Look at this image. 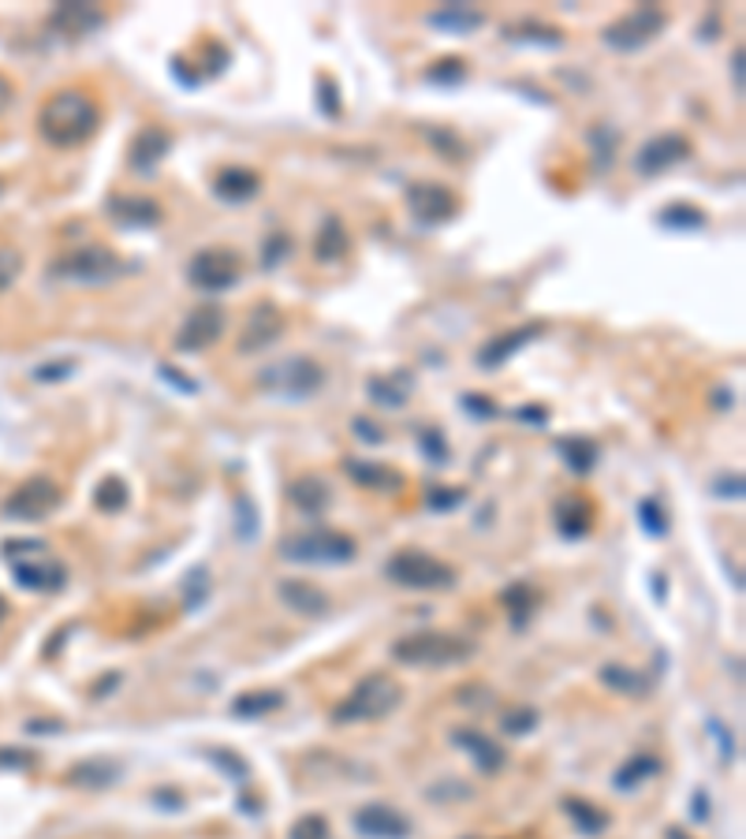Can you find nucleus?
I'll use <instances>...</instances> for the list:
<instances>
[{
  "instance_id": "59",
  "label": "nucleus",
  "mask_w": 746,
  "mask_h": 839,
  "mask_svg": "<svg viewBox=\"0 0 746 839\" xmlns=\"http://www.w3.org/2000/svg\"><path fill=\"white\" fill-rule=\"evenodd\" d=\"M4 620H8V601L0 597V623H4Z\"/></svg>"
},
{
  "instance_id": "44",
  "label": "nucleus",
  "mask_w": 746,
  "mask_h": 839,
  "mask_svg": "<svg viewBox=\"0 0 746 839\" xmlns=\"http://www.w3.org/2000/svg\"><path fill=\"white\" fill-rule=\"evenodd\" d=\"M288 839H333V832H329V820L321 814H307V817H299L291 825Z\"/></svg>"
},
{
  "instance_id": "31",
  "label": "nucleus",
  "mask_w": 746,
  "mask_h": 839,
  "mask_svg": "<svg viewBox=\"0 0 746 839\" xmlns=\"http://www.w3.org/2000/svg\"><path fill=\"white\" fill-rule=\"evenodd\" d=\"M344 254H347V228L344 220L329 214L321 220V232L314 239V257L318 262H340Z\"/></svg>"
},
{
  "instance_id": "60",
  "label": "nucleus",
  "mask_w": 746,
  "mask_h": 839,
  "mask_svg": "<svg viewBox=\"0 0 746 839\" xmlns=\"http://www.w3.org/2000/svg\"><path fill=\"white\" fill-rule=\"evenodd\" d=\"M0 195H4V183H0Z\"/></svg>"
},
{
  "instance_id": "10",
  "label": "nucleus",
  "mask_w": 746,
  "mask_h": 839,
  "mask_svg": "<svg viewBox=\"0 0 746 839\" xmlns=\"http://www.w3.org/2000/svg\"><path fill=\"white\" fill-rule=\"evenodd\" d=\"M239 276H243V262H239L236 251H225V246H206L187 262V280L209 295L236 288Z\"/></svg>"
},
{
  "instance_id": "36",
  "label": "nucleus",
  "mask_w": 746,
  "mask_h": 839,
  "mask_svg": "<svg viewBox=\"0 0 746 839\" xmlns=\"http://www.w3.org/2000/svg\"><path fill=\"white\" fill-rule=\"evenodd\" d=\"M661 225L672 228V232H702V228L709 225V217H705V209L687 206V202H676V206L661 209Z\"/></svg>"
},
{
  "instance_id": "22",
  "label": "nucleus",
  "mask_w": 746,
  "mask_h": 839,
  "mask_svg": "<svg viewBox=\"0 0 746 839\" xmlns=\"http://www.w3.org/2000/svg\"><path fill=\"white\" fill-rule=\"evenodd\" d=\"M169 150H172V135L164 131V127H153V124L142 127L131 142V169L146 176V172H153L164 157H169Z\"/></svg>"
},
{
  "instance_id": "18",
  "label": "nucleus",
  "mask_w": 746,
  "mask_h": 839,
  "mask_svg": "<svg viewBox=\"0 0 746 839\" xmlns=\"http://www.w3.org/2000/svg\"><path fill=\"white\" fill-rule=\"evenodd\" d=\"M108 217L124 228H158L164 220V206L146 195H113L108 198Z\"/></svg>"
},
{
  "instance_id": "39",
  "label": "nucleus",
  "mask_w": 746,
  "mask_h": 839,
  "mask_svg": "<svg viewBox=\"0 0 746 839\" xmlns=\"http://www.w3.org/2000/svg\"><path fill=\"white\" fill-rule=\"evenodd\" d=\"M426 138L445 161H463L467 157V142L456 131H448V127H426Z\"/></svg>"
},
{
  "instance_id": "38",
  "label": "nucleus",
  "mask_w": 746,
  "mask_h": 839,
  "mask_svg": "<svg viewBox=\"0 0 746 839\" xmlns=\"http://www.w3.org/2000/svg\"><path fill=\"white\" fill-rule=\"evenodd\" d=\"M467 76H471V68H467L463 57H445L426 71V82H433V87H459V82H467Z\"/></svg>"
},
{
  "instance_id": "19",
  "label": "nucleus",
  "mask_w": 746,
  "mask_h": 839,
  "mask_svg": "<svg viewBox=\"0 0 746 839\" xmlns=\"http://www.w3.org/2000/svg\"><path fill=\"white\" fill-rule=\"evenodd\" d=\"M452 743L459 746V750L471 758L482 772H501L504 769V758L508 754L501 750V743H493V735L478 732V727H456L452 732Z\"/></svg>"
},
{
  "instance_id": "25",
  "label": "nucleus",
  "mask_w": 746,
  "mask_h": 839,
  "mask_svg": "<svg viewBox=\"0 0 746 839\" xmlns=\"http://www.w3.org/2000/svg\"><path fill=\"white\" fill-rule=\"evenodd\" d=\"M288 501L302 515H321L329 504H333V489H329L325 478L307 474V478H295V482L288 485Z\"/></svg>"
},
{
  "instance_id": "29",
  "label": "nucleus",
  "mask_w": 746,
  "mask_h": 839,
  "mask_svg": "<svg viewBox=\"0 0 746 839\" xmlns=\"http://www.w3.org/2000/svg\"><path fill=\"white\" fill-rule=\"evenodd\" d=\"M504 38L515 45H541V49H560L564 45V31L538 20H523V23H508L504 26Z\"/></svg>"
},
{
  "instance_id": "42",
  "label": "nucleus",
  "mask_w": 746,
  "mask_h": 839,
  "mask_svg": "<svg viewBox=\"0 0 746 839\" xmlns=\"http://www.w3.org/2000/svg\"><path fill=\"white\" fill-rule=\"evenodd\" d=\"M639 522H642V530H646L650 538H665L668 533V515L661 512L657 501H642L639 504Z\"/></svg>"
},
{
  "instance_id": "13",
  "label": "nucleus",
  "mask_w": 746,
  "mask_h": 839,
  "mask_svg": "<svg viewBox=\"0 0 746 839\" xmlns=\"http://www.w3.org/2000/svg\"><path fill=\"white\" fill-rule=\"evenodd\" d=\"M225 336V310L217 302H202L183 318V325L176 332V352H187V355H198L206 347H214L217 340Z\"/></svg>"
},
{
  "instance_id": "14",
  "label": "nucleus",
  "mask_w": 746,
  "mask_h": 839,
  "mask_svg": "<svg viewBox=\"0 0 746 839\" xmlns=\"http://www.w3.org/2000/svg\"><path fill=\"white\" fill-rule=\"evenodd\" d=\"M541 321H533V325H519V329H508V332H496L493 340H485L482 347H478V355H474V363H478V370H501V366H508L515 355L523 352L527 344H533V340L541 336Z\"/></svg>"
},
{
  "instance_id": "46",
  "label": "nucleus",
  "mask_w": 746,
  "mask_h": 839,
  "mask_svg": "<svg viewBox=\"0 0 746 839\" xmlns=\"http://www.w3.org/2000/svg\"><path fill=\"white\" fill-rule=\"evenodd\" d=\"M291 254V239L288 235H280V232H273L269 239H265V251H262V265L265 269H273L276 262H284V257Z\"/></svg>"
},
{
  "instance_id": "21",
  "label": "nucleus",
  "mask_w": 746,
  "mask_h": 839,
  "mask_svg": "<svg viewBox=\"0 0 746 839\" xmlns=\"http://www.w3.org/2000/svg\"><path fill=\"white\" fill-rule=\"evenodd\" d=\"M257 191H262V176L251 169H239V164L220 169L214 176V195L220 202H228V206H243V202L257 198Z\"/></svg>"
},
{
  "instance_id": "8",
  "label": "nucleus",
  "mask_w": 746,
  "mask_h": 839,
  "mask_svg": "<svg viewBox=\"0 0 746 839\" xmlns=\"http://www.w3.org/2000/svg\"><path fill=\"white\" fill-rule=\"evenodd\" d=\"M4 556L12 560V578L23 589H42V594H57V589L68 583V567L60 560L49 556V549L42 541H15V545L4 549Z\"/></svg>"
},
{
  "instance_id": "27",
  "label": "nucleus",
  "mask_w": 746,
  "mask_h": 839,
  "mask_svg": "<svg viewBox=\"0 0 746 839\" xmlns=\"http://www.w3.org/2000/svg\"><path fill=\"white\" fill-rule=\"evenodd\" d=\"M411 389H414V377L403 370L366 381V395H370L374 403H381V407H403V403L411 400Z\"/></svg>"
},
{
  "instance_id": "56",
  "label": "nucleus",
  "mask_w": 746,
  "mask_h": 839,
  "mask_svg": "<svg viewBox=\"0 0 746 839\" xmlns=\"http://www.w3.org/2000/svg\"><path fill=\"white\" fill-rule=\"evenodd\" d=\"M732 82H735V94H743V49L732 53Z\"/></svg>"
},
{
  "instance_id": "1",
  "label": "nucleus",
  "mask_w": 746,
  "mask_h": 839,
  "mask_svg": "<svg viewBox=\"0 0 746 839\" xmlns=\"http://www.w3.org/2000/svg\"><path fill=\"white\" fill-rule=\"evenodd\" d=\"M101 127V105L87 90H57L53 97H45V105L38 108V135L57 150H71L82 146L97 135Z\"/></svg>"
},
{
  "instance_id": "30",
  "label": "nucleus",
  "mask_w": 746,
  "mask_h": 839,
  "mask_svg": "<svg viewBox=\"0 0 746 839\" xmlns=\"http://www.w3.org/2000/svg\"><path fill=\"white\" fill-rule=\"evenodd\" d=\"M276 709H284L280 690H246V694H239L232 702V716H239V721H262V716L276 713Z\"/></svg>"
},
{
  "instance_id": "52",
  "label": "nucleus",
  "mask_w": 746,
  "mask_h": 839,
  "mask_svg": "<svg viewBox=\"0 0 746 839\" xmlns=\"http://www.w3.org/2000/svg\"><path fill=\"white\" fill-rule=\"evenodd\" d=\"M515 418L527 422V426H546V422H549V411H546V407H519V411H515Z\"/></svg>"
},
{
  "instance_id": "11",
  "label": "nucleus",
  "mask_w": 746,
  "mask_h": 839,
  "mask_svg": "<svg viewBox=\"0 0 746 839\" xmlns=\"http://www.w3.org/2000/svg\"><path fill=\"white\" fill-rule=\"evenodd\" d=\"M64 493L53 478H26V482L15 489L12 496L4 501V515L15 522H38V519H49L53 512L60 508Z\"/></svg>"
},
{
  "instance_id": "17",
  "label": "nucleus",
  "mask_w": 746,
  "mask_h": 839,
  "mask_svg": "<svg viewBox=\"0 0 746 839\" xmlns=\"http://www.w3.org/2000/svg\"><path fill=\"white\" fill-rule=\"evenodd\" d=\"M284 332V313L273 307V302H257L254 313L246 318L243 332H239V352L251 355V352H265L269 344H276Z\"/></svg>"
},
{
  "instance_id": "6",
  "label": "nucleus",
  "mask_w": 746,
  "mask_h": 839,
  "mask_svg": "<svg viewBox=\"0 0 746 839\" xmlns=\"http://www.w3.org/2000/svg\"><path fill=\"white\" fill-rule=\"evenodd\" d=\"M280 560L288 564H307V567H336V564H352L358 556L355 538L340 530H307V533H291L280 541Z\"/></svg>"
},
{
  "instance_id": "45",
  "label": "nucleus",
  "mask_w": 746,
  "mask_h": 839,
  "mask_svg": "<svg viewBox=\"0 0 746 839\" xmlns=\"http://www.w3.org/2000/svg\"><path fill=\"white\" fill-rule=\"evenodd\" d=\"M501 727L508 735H530L533 727H538V713H533V709H508Z\"/></svg>"
},
{
  "instance_id": "26",
  "label": "nucleus",
  "mask_w": 746,
  "mask_h": 839,
  "mask_svg": "<svg viewBox=\"0 0 746 839\" xmlns=\"http://www.w3.org/2000/svg\"><path fill=\"white\" fill-rule=\"evenodd\" d=\"M344 470L352 474L355 485L363 489H374V493H395L403 485V474L385 463H370V459H347Z\"/></svg>"
},
{
  "instance_id": "48",
  "label": "nucleus",
  "mask_w": 746,
  "mask_h": 839,
  "mask_svg": "<svg viewBox=\"0 0 746 839\" xmlns=\"http://www.w3.org/2000/svg\"><path fill=\"white\" fill-rule=\"evenodd\" d=\"M459 407H463L467 414H474V422H490V418H496V407L485 395H463L459 400Z\"/></svg>"
},
{
  "instance_id": "49",
  "label": "nucleus",
  "mask_w": 746,
  "mask_h": 839,
  "mask_svg": "<svg viewBox=\"0 0 746 839\" xmlns=\"http://www.w3.org/2000/svg\"><path fill=\"white\" fill-rule=\"evenodd\" d=\"M463 496H467L463 489H456V493H445V489H433V493L426 496V504H429L433 512H452L456 504L463 501Z\"/></svg>"
},
{
  "instance_id": "53",
  "label": "nucleus",
  "mask_w": 746,
  "mask_h": 839,
  "mask_svg": "<svg viewBox=\"0 0 746 839\" xmlns=\"http://www.w3.org/2000/svg\"><path fill=\"white\" fill-rule=\"evenodd\" d=\"M71 370H76V358H60V366H49V370L42 366L38 377H42V381H53V377H68Z\"/></svg>"
},
{
  "instance_id": "55",
  "label": "nucleus",
  "mask_w": 746,
  "mask_h": 839,
  "mask_svg": "<svg viewBox=\"0 0 746 839\" xmlns=\"http://www.w3.org/2000/svg\"><path fill=\"white\" fill-rule=\"evenodd\" d=\"M709 732H713L716 739H721V746H724V758H735V739H727V732L721 727V721H713V724H709Z\"/></svg>"
},
{
  "instance_id": "51",
  "label": "nucleus",
  "mask_w": 746,
  "mask_h": 839,
  "mask_svg": "<svg viewBox=\"0 0 746 839\" xmlns=\"http://www.w3.org/2000/svg\"><path fill=\"white\" fill-rule=\"evenodd\" d=\"M321 108H325V116H336L340 113V105H336V87H333V79H321Z\"/></svg>"
},
{
  "instance_id": "43",
  "label": "nucleus",
  "mask_w": 746,
  "mask_h": 839,
  "mask_svg": "<svg viewBox=\"0 0 746 839\" xmlns=\"http://www.w3.org/2000/svg\"><path fill=\"white\" fill-rule=\"evenodd\" d=\"M23 273V254L15 246H0V295L12 288Z\"/></svg>"
},
{
  "instance_id": "23",
  "label": "nucleus",
  "mask_w": 746,
  "mask_h": 839,
  "mask_svg": "<svg viewBox=\"0 0 746 839\" xmlns=\"http://www.w3.org/2000/svg\"><path fill=\"white\" fill-rule=\"evenodd\" d=\"M426 23L433 26V31L452 34V38H471L474 31H482L485 26V15L471 4H445V8H437V12H429Z\"/></svg>"
},
{
  "instance_id": "9",
  "label": "nucleus",
  "mask_w": 746,
  "mask_h": 839,
  "mask_svg": "<svg viewBox=\"0 0 746 839\" xmlns=\"http://www.w3.org/2000/svg\"><path fill=\"white\" fill-rule=\"evenodd\" d=\"M665 26H668L665 8L639 4V8H631L628 15H620L616 23L605 26L601 42L609 45L612 53H639V49H646V45L657 42L661 34H665Z\"/></svg>"
},
{
  "instance_id": "4",
  "label": "nucleus",
  "mask_w": 746,
  "mask_h": 839,
  "mask_svg": "<svg viewBox=\"0 0 746 839\" xmlns=\"http://www.w3.org/2000/svg\"><path fill=\"white\" fill-rule=\"evenodd\" d=\"M257 389L276 395V400H291V403H302V400H314L325 384V366L310 355H288L280 363H269L257 370Z\"/></svg>"
},
{
  "instance_id": "24",
  "label": "nucleus",
  "mask_w": 746,
  "mask_h": 839,
  "mask_svg": "<svg viewBox=\"0 0 746 839\" xmlns=\"http://www.w3.org/2000/svg\"><path fill=\"white\" fill-rule=\"evenodd\" d=\"M276 594H280V601L299 616H325L329 612L325 589H318L314 583H302V578H284V583L276 586Z\"/></svg>"
},
{
  "instance_id": "2",
  "label": "nucleus",
  "mask_w": 746,
  "mask_h": 839,
  "mask_svg": "<svg viewBox=\"0 0 746 839\" xmlns=\"http://www.w3.org/2000/svg\"><path fill=\"white\" fill-rule=\"evenodd\" d=\"M57 280L64 284H79V288H101V284H113L119 276L131 273V265L124 262L116 251L101 243H82V246H71L64 251L49 269Z\"/></svg>"
},
{
  "instance_id": "5",
  "label": "nucleus",
  "mask_w": 746,
  "mask_h": 839,
  "mask_svg": "<svg viewBox=\"0 0 746 839\" xmlns=\"http://www.w3.org/2000/svg\"><path fill=\"white\" fill-rule=\"evenodd\" d=\"M403 702V690L395 683L392 676L385 671H374L366 676L363 683H355L352 694L344 698L336 709H333V721L336 724H370V721H385L389 713H395V705Z\"/></svg>"
},
{
  "instance_id": "54",
  "label": "nucleus",
  "mask_w": 746,
  "mask_h": 839,
  "mask_svg": "<svg viewBox=\"0 0 746 839\" xmlns=\"http://www.w3.org/2000/svg\"><path fill=\"white\" fill-rule=\"evenodd\" d=\"M355 433H358V437H363V440H374V445H381V440H385V433L381 429H370V426H366V418H355Z\"/></svg>"
},
{
  "instance_id": "40",
  "label": "nucleus",
  "mask_w": 746,
  "mask_h": 839,
  "mask_svg": "<svg viewBox=\"0 0 746 839\" xmlns=\"http://www.w3.org/2000/svg\"><path fill=\"white\" fill-rule=\"evenodd\" d=\"M94 504H97L101 512H108V515L124 512V508H127V485L119 482L116 474L105 478V482L97 485V493H94Z\"/></svg>"
},
{
  "instance_id": "58",
  "label": "nucleus",
  "mask_w": 746,
  "mask_h": 839,
  "mask_svg": "<svg viewBox=\"0 0 746 839\" xmlns=\"http://www.w3.org/2000/svg\"><path fill=\"white\" fill-rule=\"evenodd\" d=\"M665 839H690V836L684 832V828H668V832H665Z\"/></svg>"
},
{
  "instance_id": "50",
  "label": "nucleus",
  "mask_w": 746,
  "mask_h": 839,
  "mask_svg": "<svg viewBox=\"0 0 746 839\" xmlns=\"http://www.w3.org/2000/svg\"><path fill=\"white\" fill-rule=\"evenodd\" d=\"M158 373L164 377V381H172V384H176V389H180L183 395H195V392H198V381H191V377H183V373L176 370V366H161Z\"/></svg>"
},
{
  "instance_id": "28",
  "label": "nucleus",
  "mask_w": 746,
  "mask_h": 839,
  "mask_svg": "<svg viewBox=\"0 0 746 839\" xmlns=\"http://www.w3.org/2000/svg\"><path fill=\"white\" fill-rule=\"evenodd\" d=\"M661 769H665V765H661V758H657V754L642 750V754H631V758L623 761L620 769H616L612 783H616V791H639L642 783L657 777Z\"/></svg>"
},
{
  "instance_id": "61",
  "label": "nucleus",
  "mask_w": 746,
  "mask_h": 839,
  "mask_svg": "<svg viewBox=\"0 0 746 839\" xmlns=\"http://www.w3.org/2000/svg\"><path fill=\"white\" fill-rule=\"evenodd\" d=\"M467 839H474V836H467Z\"/></svg>"
},
{
  "instance_id": "15",
  "label": "nucleus",
  "mask_w": 746,
  "mask_h": 839,
  "mask_svg": "<svg viewBox=\"0 0 746 839\" xmlns=\"http://www.w3.org/2000/svg\"><path fill=\"white\" fill-rule=\"evenodd\" d=\"M690 157V142L684 135L676 131H665V135H653L646 146L639 150V157H634V169L642 172V176H661V172L676 169V164H684Z\"/></svg>"
},
{
  "instance_id": "57",
  "label": "nucleus",
  "mask_w": 746,
  "mask_h": 839,
  "mask_svg": "<svg viewBox=\"0 0 746 839\" xmlns=\"http://www.w3.org/2000/svg\"><path fill=\"white\" fill-rule=\"evenodd\" d=\"M12 94H15L12 79H4V76H0V113H4V108L12 105Z\"/></svg>"
},
{
  "instance_id": "7",
  "label": "nucleus",
  "mask_w": 746,
  "mask_h": 839,
  "mask_svg": "<svg viewBox=\"0 0 746 839\" xmlns=\"http://www.w3.org/2000/svg\"><path fill=\"white\" fill-rule=\"evenodd\" d=\"M385 578L403 589H422V594H429V589H452L456 586V571L445 564V560L429 556V552L422 549H400L389 556V564H385Z\"/></svg>"
},
{
  "instance_id": "33",
  "label": "nucleus",
  "mask_w": 746,
  "mask_h": 839,
  "mask_svg": "<svg viewBox=\"0 0 746 839\" xmlns=\"http://www.w3.org/2000/svg\"><path fill=\"white\" fill-rule=\"evenodd\" d=\"M601 683L609 690H616V694H623V698H646L650 694V679L642 676V671L623 668V664H605Z\"/></svg>"
},
{
  "instance_id": "12",
  "label": "nucleus",
  "mask_w": 746,
  "mask_h": 839,
  "mask_svg": "<svg viewBox=\"0 0 746 839\" xmlns=\"http://www.w3.org/2000/svg\"><path fill=\"white\" fill-rule=\"evenodd\" d=\"M408 209L418 225L426 228H437V225H448L456 214H459V195L445 183H429V180H414L408 187Z\"/></svg>"
},
{
  "instance_id": "41",
  "label": "nucleus",
  "mask_w": 746,
  "mask_h": 839,
  "mask_svg": "<svg viewBox=\"0 0 746 839\" xmlns=\"http://www.w3.org/2000/svg\"><path fill=\"white\" fill-rule=\"evenodd\" d=\"M504 608L512 612V623L515 627H523L530 620V612H533V594L527 586H512L508 594H504Z\"/></svg>"
},
{
  "instance_id": "20",
  "label": "nucleus",
  "mask_w": 746,
  "mask_h": 839,
  "mask_svg": "<svg viewBox=\"0 0 746 839\" xmlns=\"http://www.w3.org/2000/svg\"><path fill=\"white\" fill-rule=\"evenodd\" d=\"M49 23L64 38H87V34H94L108 23V15L97 4H60Z\"/></svg>"
},
{
  "instance_id": "3",
  "label": "nucleus",
  "mask_w": 746,
  "mask_h": 839,
  "mask_svg": "<svg viewBox=\"0 0 746 839\" xmlns=\"http://www.w3.org/2000/svg\"><path fill=\"white\" fill-rule=\"evenodd\" d=\"M478 645L463 634H445V631H414L408 639L392 642V657L408 668H452L474 657Z\"/></svg>"
},
{
  "instance_id": "32",
  "label": "nucleus",
  "mask_w": 746,
  "mask_h": 839,
  "mask_svg": "<svg viewBox=\"0 0 746 839\" xmlns=\"http://www.w3.org/2000/svg\"><path fill=\"white\" fill-rule=\"evenodd\" d=\"M589 522H594V515H589V504L578 501V496H564V501L556 504V530L564 533V538H583V533L589 530Z\"/></svg>"
},
{
  "instance_id": "37",
  "label": "nucleus",
  "mask_w": 746,
  "mask_h": 839,
  "mask_svg": "<svg viewBox=\"0 0 746 839\" xmlns=\"http://www.w3.org/2000/svg\"><path fill=\"white\" fill-rule=\"evenodd\" d=\"M564 814L583 828V836H601L609 828V814H601V809L583 798H564Z\"/></svg>"
},
{
  "instance_id": "47",
  "label": "nucleus",
  "mask_w": 746,
  "mask_h": 839,
  "mask_svg": "<svg viewBox=\"0 0 746 839\" xmlns=\"http://www.w3.org/2000/svg\"><path fill=\"white\" fill-rule=\"evenodd\" d=\"M418 440H422V451H426V459L448 463V448H445V437H440V429H422Z\"/></svg>"
},
{
  "instance_id": "16",
  "label": "nucleus",
  "mask_w": 746,
  "mask_h": 839,
  "mask_svg": "<svg viewBox=\"0 0 746 839\" xmlns=\"http://www.w3.org/2000/svg\"><path fill=\"white\" fill-rule=\"evenodd\" d=\"M355 832L363 839H408L411 820L385 802H370V806L355 809Z\"/></svg>"
},
{
  "instance_id": "34",
  "label": "nucleus",
  "mask_w": 746,
  "mask_h": 839,
  "mask_svg": "<svg viewBox=\"0 0 746 839\" xmlns=\"http://www.w3.org/2000/svg\"><path fill=\"white\" fill-rule=\"evenodd\" d=\"M68 780L76 783V788H113V783L119 780V765L105 761V758L82 761L68 772Z\"/></svg>"
},
{
  "instance_id": "35",
  "label": "nucleus",
  "mask_w": 746,
  "mask_h": 839,
  "mask_svg": "<svg viewBox=\"0 0 746 839\" xmlns=\"http://www.w3.org/2000/svg\"><path fill=\"white\" fill-rule=\"evenodd\" d=\"M556 451L564 456V463L575 470V474H589L597 463V445L586 437H560L556 440Z\"/></svg>"
}]
</instances>
